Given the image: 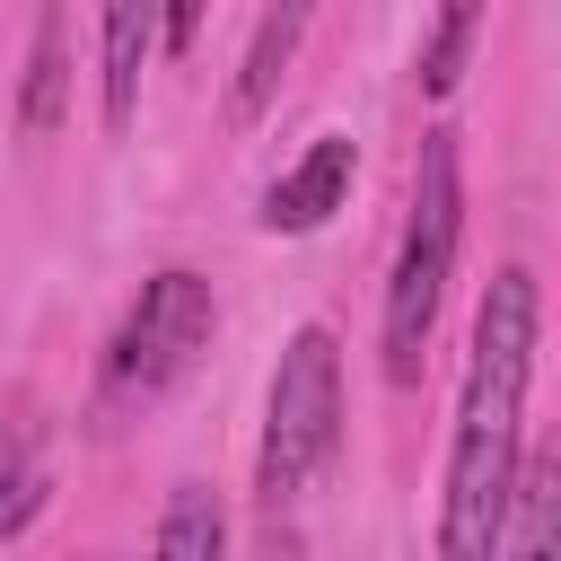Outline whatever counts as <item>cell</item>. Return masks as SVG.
<instances>
[{"instance_id":"cell-1","label":"cell","mask_w":561,"mask_h":561,"mask_svg":"<svg viewBox=\"0 0 561 561\" xmlns=\"http://www.w3.org/2000/svg\"><path fill=\"white\" fill-rule=\"evenodd\" d=\"M535 342H543V289L526 263H500L482 307H473V351H465V394H456V438H447V491H438V561H500L508 491L526 465Z\"/></svg>"},{"instance_id":"cell-2","label":"cell","mask_w":561,"mask_h":561,"mask_svg":"<svg viewBox=\"0 0 561 561\" xmlns=\"http://www.w3.org/2000/svg\"><path fill=\"white\" fill-rule=\"evenodd\" d=\"M456 245H465V158H456V131L438 123V131H421L412 210H403L394 272H386V316H377V368H386V386H421V359H430V333H438V307H447Z\"/></svg>"},{"instance_id":"cell-3","label":"cell","mask_w":561,"mask_h":561,"mask_svg":"<svg viewBox=\"0 0 561 561\" xmlns=\"http://www.w3.org/2000/svg\"><path fill=\"white\" fill-rule=\"evenodd\" d=\"M210 333H219V289H210L202 272H184V263L149 272L140 298L114 316V333H105V351H96L88 421H96V430H131V421H149V412L202 368Z\"/></svg>"},{"instance_id":"cell-4","label":"cell","mask_w":561,"mask_h":561,"mask_svg":"<svg viewBox=\"0 0 561 561\" xmlns=\"http://www.w3.org/2000/svg\"><path fill=\"white\" fill-rule=\"evenodd\" d=\"M342 456V342L324 324H298L280 342L272 394H263V447H254V491L263 508H298L316 491V473H333Z\"/></svg>"},{"instance_id":"cell-5","label":"cell","mask_w":561,"mask_h":561,"mask_svg":"<svg viewBox=\"0 0 561 561\" xmlns=\"http://www.w3.org/2000/svg\"><path fill=\"white\" fill-rule=\"evenodd\" d=\"M351 175H359V140H351V131H316L307 158L263 184V210H254V219H263L272 237H307V228H324V219L351 202Z\"/></svg>"},{"instance_id":"cell-6","label":"cell","mask_w":561,"mask_h":561,"mask_svg":"<svg viewBox=\"0 0 561 561\" xmlns=\"http://www.w3.org/2000/svg\"><path fill=\"white\" fill-rule=\"evenodd\" d=\"M149 44H158V18L149 9H105L96 18V114H105L114 140L140 114V61H149Z\"/></svg>"},{"instance_id":"cell-7","label":"cell","mask_w":561,"mask_h":561,"mask_svg":"<svg viewBox=\"0 0 561 561\" xmlns=\"http://www.w3.org/2000/svg\"><path fill=\"white\" fill-rule=\"evenodd\" d=\"M61 114H70V9H44V18H35V44H26L18 131H26V140H53Z\"/></svg>"},{"instance_id":"cell-8","label":"cell","mask_w":561,"mask_h":561,"mask_svg":"<svg viewBox=\"0 0 561 561\" xmlns=\"http://www.w3.org/2000/svg\"><path fill=\"white\" fill-rule=\"evenodd\" d=\"M53 500V465H44V430L26 412H0V543H18Z\"/></svg>"},{"instance_id":"cell-9","label":"cell","mask_w":561,"mask_h":561,"mask_svg":"<svg viewBox=\"0 0 561 561\" xmlns=\"http://www.w3.org/2000/svg\"><path fill=\"white\" fill-rule=\"evenodd\" d=\"M298 35H307V9H263V18H254L245 61H237V88H228V114H237V123H254V114L280 96V70H289Z\"/></svg>"},{"instance_id":"cell-10","label":"cell","mask_w":561,"mask_h":561,"mask_svg":"<svg viewBox=\"0 0 561 561\" xmlns=\"http://www.w3.org/2000/svg\"><path fill=\"white\" fill-rule=\"evenodd\" d=\"M149 561H228V508L210 482H175L149 535Z\"/></svg>"},{"instance_id":"cell-11","label":"cell","mask_w":561,"mask_h":561,"mask_svg":"<svg viewBox=\"0 0 561 561\" xmlns=\"http://www.w3.org/2000/svg\"><path fill=\"white\" fill-rule=\"evenodd\" d=\"M552 508H561V465L552 456H526L517 465V491H508L500 561H552Z\"/></svg>"},{"instance_id":"cell-12","label":"cell","mask_w":561,"mask_h":561,"mask_svg":"<svg viewBox=\"0 0 561 561\" xmlns=\"http://www.w3.org/2000/svg\"><path fill=\"white\" fill-rule=\"evenodd\" d=\"M473 35H482V9H473V0H456V9H438V18H430V35H421V61H412L421 96H456Z\"/></svg>"},{"instance_id":"cell-13","label":"cell","mask_w":561,"mask_h":561,"mask_svg":"<svg viewBox=\"0 0 561 561\" xmlns=\"http://www.w3.org/2000/svg\"><path fill=\"white\" fill-rule=\"evenodd\" d=\"M193 35H202V9H167V18H158V44H175V53H184Z\"/></svg>"},{"instance_id":"cell-14","label":"cell","mask_w":561,"mask_h":561,"mask_svg":"<svg viewBox=\"0 0 561 561\" xmlns=\"http://www.w3.org/2000/svg\"><path fill=\"white\" fill-rule=\"evenodd\" d=\"M88 561H105V552H88Z\"/></svg>"}]
</instances>
